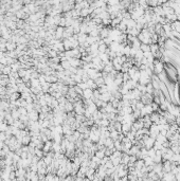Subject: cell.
<instances>
[{
  "label": "cell",
  "mask_w": 180,
  "mask_h": 181,
  "mask_svg": "<svg viewBox=\"0 0 180 181\" xmlns=\"http://www.w3.org/2000/svg\"><path fill=\"white\" fill-rule=\"evenodd\" d=\"M145 165H144V160H138V161L135 163V168L137 169V170H141Z\"/></svg>",
  "instance_id": "cell-7"
},
{
  "label": "cell",
  "mask_w": 180,
  "mask_h": 181,
  "mask_svg": "<svg viewBox=\"0 0 180 181\" xmlns=\"http://www.w3.org/2000/svg\"><path fill=\"white\" fill-rule=\"evenodd\" d=\"M92 96H93V90L87 88L86 90H84V95H83V99L84 100H91Z\"/></svg>",
  "instance_id": "cell-4"
},
{
  "label": "cell",
  "mask_w": 180,
  "mask_h": 181,
  "mask_svg": "<svg viewBox=\"0 0 180 181\" xmlns=\"http://www.w3.org/2000/svg\"><path fill=\"white\" fill-rule=\"evenodd\" d=\"M109 124H110V121H108V120H101L97 125H99V127H105V128H107L108 126H109Z\"/></svg>",
  "instance_id": "cell-9"
},
{
  "label": "cell",
  "mask_w": 180,
  "mask_h": 181,
  "mask_svg": "<svg viewBox=\"0 0 180 181\" xmlns=\"http://www.w3.org/2000/svg\"><path fill=\"white\" fill-rule=\"evenodd\" d=\"M136 25H137V21L136 20H133V19H129V20H127L126 21L127 30H131L133 28H136Z\"/></svg>",
  "instance_id": "cell-5"
},
{
  "label": "cell",
  "mask_w": 180,
  "mask_h": 181,
  "mask_svg": "<svg viewBox=\"0 0 180 181\" xmlns=\"http://www.w3.org/2000/svg\"><path fill=\"white\" fill-rule=\"evenodd\" d=\"M93 97L95 100H100V97H101V93H100V91L99 89H96L93 91Z\"/></svg>",
  "instance_id": "cell-16"
},
{
  "label": "cell",
  "mask_w": 180,
  "mask_h": 181,
  "mask_svg": "<svg viewBox=\"0 0 180 181\" xmlns=\"http://www.w3.org/2000/svg\"><path fill=\"white\" fill-rule=\"evenodd\" d=\"M150 49H151V53L155 54L157 51H159V46H158V44H152V45H150Z\"/></svg>",
  "instance_id": "cell-8"
},
{
  "label": "cell",
  "mask_w": 180,
  "mask_h": 181,
  "mask_svg": "<svg viewBox=\"0 0 180 181\" xmlns=\"http://www.w3.org/2000/svg\"><path fill=\"white\" fill-rule=\"evenodd\" d=\"M143 160H144V165H145V166H154V165H155L153 158H151V157L147 156V157L144 158Z\"/></svg>",
  "instance_id": "cell-6"
},
{
  "label": "cell",
  "mask_w": 180,
  "mask_h": 181,
  "mask_svg": "<svg viewBox=\"0 0 180 181\" xmlns=\"http://www.w3.org/2000/svg\"><path fill=\"white\" fill-rule=\"evenodd\" d=\"M78 86L81 88L82 90H86L87 88H88V87H87V84H86V83H80V84H78Z\"/></svg>",
  "instance_id": "cell-17"
},
{
  "label": "cell",
  "mask_w": 180,
  "mask_h": 181,
  "mask_svg": "<svg viewBox=\"0 0 180 181\" xmlns=\"http://www.w3.org/2000/svg\"><path fill=\"white\" fill-rule=\"evenodd\" d=\"M89 36H91V37H99V36H100V31L96 30V29L92 30L91 32H90V34H89Z\"/></svg>",
  "instance_id": "cell-14"
},
{
  "label": "cell",
  "mask_w": 180,
  "mask_h": 181,
  "mask_svg": "<svg viewBox=\"0 0 180 181\" xmlns=\"http://www.w3.org/2000/svg\"><path fill=\"white\" fill-rule=\"evenodd\" d=\"M95 157H97L99 159H104L106 156H105V151H97L96 153H95V155H94Z\"/></svg>",
  "instance_id": "cell-12"
},
{
  "label": "cell",
  "mask_w": 180,
  "mask_h": 181,
  "mask_svg": "<svg viewBox=\"0 0 180 181\" xmlns=\"http://www.w3.org/2000/svg\"><path fill=\"white\" fill-rule=\"evenodd\" d=\"M172 167H173V162L172 161H163L162 162V172L164 174L171 173L172 172Z\"/></svg>",
  "instance_id": "cell-1"
},
{
  "label": "cell",
  "mask_w": 180,
  "mask_h": 181,
  "mask_svg": "<svg viewBox=\"0 0 180 181\" xmlns=\"http://www.w3.org/2000/svg\"><path fill=\"white\" fill-rule=\"evenodd\" d=\"M74 90H75L76 93H78L79 96H82V97H83V95H84V90H82L78 85H75V86H74Z\"/></svg>",
  "instance_id": "cell-13"
},
{
  "label": "cell",
  "mask_w": 180,
  "mask_h": 181,
  "mask_svg": "<svg viewBox=\"0 0 180 181\" xmlns=\"http://www.w3.org/2000/svg\"><path fill=\"white\" fill-rule=\"evenodd\" d=\"M111 93L109 91H107V92H105V93H103V94H101V97H100V100L102 101V102H104V103H109L110 102V99H111Z\"/></svg>",
  "instance_id": "cell-3"
},
{
  "label": "cell",
  "mask_w": 180,
  "mask_h": 181,
  "mask_svg": "<svg viewBox=\"0 0 180 181\" xmlns=\"http://www.w3.org/2000/svg\"><path fill=\"white\" fill-rule=\"evenodd\" d=\"M89 79H90L89 75L87 74V72H85V73H84L83 75H82V83H87Z\"/></svg>",
  "instance_id": "cell-15"
},
{
  "label": "cell",
  "mask_w": 180,
  "mask_h": 181,
  "mask_svg": "<svg viewBox=\"0 0 180 181\" xmlns=\"http://www.w3.org/2000/svg\"><path fill=\"white\" fill-rule=\"evenodd\" d=\"M140 50L142 51L143 53H145V52H151V49H150V45L141 44V46H140Z\"/></svg>",
  "instance_id": "cell-10"
},
{
  "label": "cell",
  "mask_w": 180,
  "mask_h": 181,
  "mask_svg": "<svg viewBox=\"0 0 180 181\" xmlns=\"http://www.w3.org/2000/svg\"><path fill=\"white\" fill-rule=\"evenodd\" d=\"M155 142H156V139H154V138L150 137L146 141H144V147H145L147 151H148V149L153 148V146H154V144H155Z\"/></svg>",
  "instance_id": "cell-2"
},
{
  "label": "cell",
  "mask_w": 180,
  "mask_h": 181,
  "mask_svg": "<svg viewBox=\"0 0 180 181\" xmlns=\"http://www.w3.org/2000/svg\"><path fill=\"white\" fill-rule=\"evenodd\" d=\"M65 110H67V111H74V106H73V104L72 103H70V102H68L67 104L65 105Z\"/></svg>",
  "instance_id": "cell-11"
}]
</instances>
